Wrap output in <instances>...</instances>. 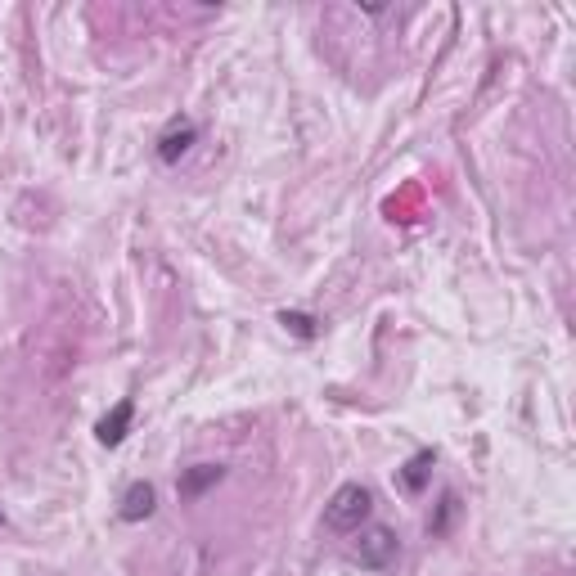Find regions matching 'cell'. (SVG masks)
Here are the masks:
<instances>
[{"mask_svg":"<svg viewBox=\"0 0 576 576\" xmlns=\"http://www.w3.org/2000/svg\"><path fill=\"white\" fill-rule=\"evenodd\" d=\"M432 464H437V455L432 450H419V455H410L405 459V468L396 473V482H401V491H423L428 486V477H432Z\"/></svg>","mask_w":576,"mask_h":576,"instance_id":"8992f818","label":"cell"},{"mask_svg":"<svg viewBox=\"0 0 576 576\" xmlns=\"http://www.w3.org/2000/svg\"><path fill=\"white\" fill-rule=\"evenodd\" d=\"M194 140H198V126H194V122L171 126V131L158 140V158H162V162H180V158L189 153V144H194Z\"/></svg>","mask_w":576,"mask_h":576,"instance_id":"52a82bcc","label":"cell"},{"mask_svg":"<svg viewBox=\"0 0 576 576\" xmlns=\"http://www.w3.org/2000/svg\"><path fill=\"white\" fill-rule=\"evenodd\" d=\"M279 324L293 329L297 338H315V320H311V315H302V311H284V315H279Z\"/></svg>","mask_w":576,"mask_h":576,"instance_id":"9c48e42d","label":"cell"},{"mask_svg":"<svg viewBox=\"0 0 576 576\" xmlns=\"http://www.w3.org/2000/svg\"><path fill=\"white\" fill-rule=\"evenodd\" d=\"M221 477H225L221 464H194V468H185V473H180L176 491H180V500H198V495L212 491V486L221 482Z\"/></svg>","mask_w":576,"mask_h":576,"instance_id":"5b68a950","label":"cell"},{"mask_svg":"<svg viewBox=\"0 0 576 576\" xmlns=\"http://www.w3.org/2000/svg\"><path fill=\"white\" fill-rule=\"evenodd\" d=\"M153 509H158V486L153 482H131L122 491V500H117V518L122 522H144V518H153Z\"/></svg>","mask_w":576,"mask_h":576,"instance_id":"3957f363","label":"cell"},{"mask_svg":"<svg viewBox=\"0 0 576 576\" xmlns=\"http://www.w3.org/2000/svg\"><path fill=\"white\" fill-rule=\"evenodd\" d=\"M369 513H374V495H369V486L347 482V486H338V491L329 495V504H324V527L329 531H360L369 522Z\"/></svg>","mask_w":576,"mask_h":576,"instance_id":"6da1fadb","label":"cell"},{"mask_svg":"<svg viewBox=\"0 0 576 576\" xmlns=\"http://www.w3.org/2000/svg\"><path fill=\"white\" fill-rule=\"evenodd\" d=\"M455 513H459V495H455V491H446V495H441V513L428 522L432 536H446V527H450V518H455Z\"/></svg>","mask_w":576,"mask_h":576,"instance_id":"ba28073f","label":"cell"},{"mask_svg":"<svg viewBox=\"0 0 576 576\" xmlns=\"http://www.w3.org/2000/svg\"><path fill=\"white\" fill-rule=\"evenodd\" d=\"M131 419H135V401H117L113 410L104 414V419L95 423V437L99 446H122L126 432H131Z\"/></svg>","mask_w":576,"mask_h":576,"instance_id":"277c9868","label":"cell"},{"mask_svg":"<svg viewBox=\"0 0 576 576\" xmlns=\"http://www.w3.org/2000/svg\"><path fill=\"white\" fill-rule=\"evenodd\" d=\"M401 554V536L383 522H369V527L356 531V545H351V563H360L365 572H383V567L396 563Z\"/></svg>","mask_w":576,"mask_h":576,"instance_id":"7a4b0ae2","label":"cell"}]
</instances>
